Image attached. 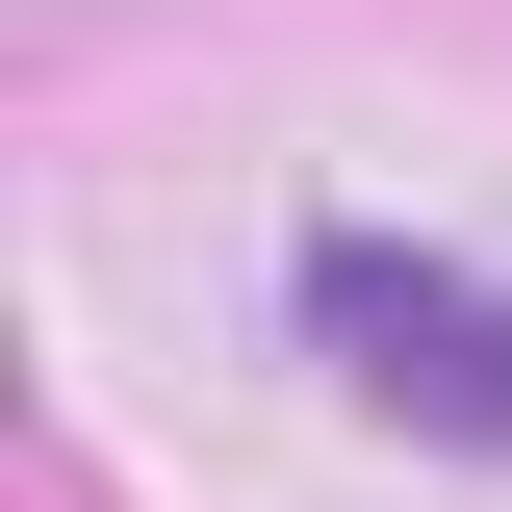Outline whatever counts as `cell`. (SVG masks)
<instances>
[{"label": "cell", "instance_id": "6da1fadb", "mask_svg": "<svg viewBox=\"0 0 512 512\" xmlns=\"http://www.w3.org/2000/svg\"><path fill=\"white\" fill-rule=\"evenodd\" d=\"M308 333H333V384H359L384 436L512 461V282H461V256H384V231H308Z\"/></svg>", "mask_w": 512, "mask_h": 512}]
</instances>
